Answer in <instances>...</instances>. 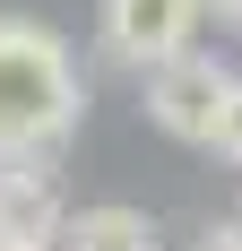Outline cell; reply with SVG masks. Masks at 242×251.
Wrapping results in <instances>:
<instances>
[{"label": "cell", "instance_id": "obj_8", "mask_svg": "<svg viewBox=\"0 0 242 251\" xmlns=\"http://www.w3.org/2000/svg\"><path fill=\"white\" fill-rule=\"evenodd\" d=\"M208 9H217V26H234V35H242V0H208Z\"/></svg>", "mask_w": 242, "mask_h": 251}, {"label": "cell", "instance_id": "obj_1", "mask_svg": "<svg viewBox=\"0 0 242 251\" xmlns=\"http://www.w3.org/2000/svg\"><path fill=\"white\" fill-rule=\"evenodd\" d=\"M87 78L44 18H0V165H52L78 139Z\"/></svg>", "mask_w": 242, "mask_h": 251}, {"label": "cell", "instance_id": "obj_3", "mask_svg": "<svg viewBox=\"0 0 242 251\" xmlns=\"http://www.w3.org/2000/svg\"><path fill=\"white\" fill-rule=\"evenodd\" d=\"M225 87H234V70H225L217 52H182V61H165V70H147V122L165 130V139L208 148V139H217Z\"/></svg>", "mask_w": 242, "mask_h": 251}, {"label": "cell", "instance_id": "obj_4", "mask_svg": "<svg viewBox=\"0 0 242 251\" xmlns=\"http://www.w3.org/2000/svg\"><path fill=\"white\" fill-rule=\"evenodd\" d=\"M70 226V200H61V182L52 165H0V243H61Z\"/></svg>", "mask_w": 242, "mask_h": 251}, {"label": "cell", "instance_id": "obj_9", "mask_svg": "<svg viewBox=\"0 0 242 251\" xmlns=\"http://www.w3.org/2000/svg\"><path fill=\"white\" fill-rule=\"evenodd\" d=\"M0 251H44V243H0Z\"/></svg>", "mask_w": 242, "mask_h": 251}, {"label": "cell", "instance_id": "obj_2", "mask_svg": "<svg viewBox=\"0 0 242 251\" xmlns=\"http://www.w3.org/2000/svg\"><path fill=\"white\" fill-rule=\"evenodd\" d=\"M199 18H208V0H104L96 35L121 70H165V61L199 52Z\"/></svg>", "mask_w": 242, "mask_h": 251}, {"label": "cell", "instance_id": "obj_7", "mask_svg": "<svg viewBox=\"0 0 242 251\" xmlns=\"http://www.w3.org/2000/svg\"><path fill=\"white\" fill-rule=\"evenodd\" d=\"M199 251H242V217H225V226L199 234Z\"/></svg>", "mask_w": 242, "mask_h": 251}, {"label": "cell", "instance_id": "obj_5", "mask_svg": "<svg viewBox=\"0 0 242 251\" xmlns=\"http://www.w3.org/2000/svg\"><path fill=\"white\" fill-rule=\"evenodd\" d=\"M61 251H165L156 243V217L130 200H104V208H78L61 226Z\"/></svg>", "mask_w": 242, "mask_h": 251}, {"label": "cell", "instance_id": "obj_6", "mask_svg": "<svg viewBox=\"0 0 242 251\" xmlns=\"http://www.w3.org/2000/svg\"><path fill=\"white\" fill-rule=\"evenodd\" d=\"M208 148L225 156V165H242V70H234V87H225V104H217V139Z\"/></svg>", "mask_w": 242, "mask_h": 251}]
</instances>
